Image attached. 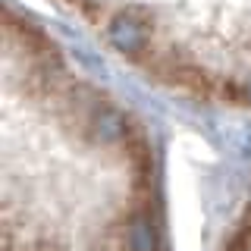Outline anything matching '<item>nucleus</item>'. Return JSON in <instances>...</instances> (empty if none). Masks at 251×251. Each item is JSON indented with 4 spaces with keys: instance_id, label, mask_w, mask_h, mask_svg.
Here are the masks:
<instances>
[]
</instances>
